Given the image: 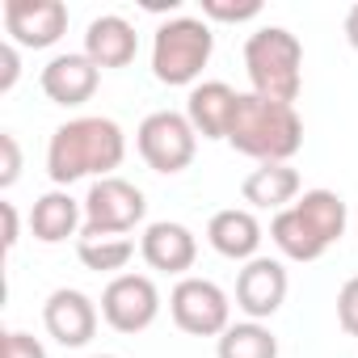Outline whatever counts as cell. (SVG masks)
I'll return each mask as SVG.
<instances>
[{
	"mask_svg": "<svg viewBox=\"0 0 358 358\" xmlns=\"http://www.w3.org/2000/svg\"><path fill=\"white\" fill-rule=\"evenodd\" d=\"M350 224V207L337 190H303L287 211L270 220V241L291 262H320Z\"/></svg>",
	"mask_w": 358,
	"mask_h": 358,
	"instance_id": "7a4b0ae2",
	"label": "cell"
},
{
	"mask_svg": "<svg viewBox=\"0 0 358 358\" xmlns=\"http://www.w3.org/2000/svg\"><path fill=\"white\" fill-rule=\"evenodd\" d=\"M97 320H101V308H97L85 291H76V287H59V291H51L47 303H43V324H47V333H51L64 350L89 345L93 333H97Z\"/></svg>",
	"mask_w": 358,
	"mask_h": 358,
	"instance_id": "7c38bea8",
	"label": "cell"
},
{
	"mask_svg": "<svg viewBox=\"0 0 358 358\" xmlns=\"http://www.w3.org/2000/svg\"><path fill=\"white\" fill-rule=\"evenodd\" d=\"M139 257L160 274L186 278V270H194V262H199V236L177 220H156L139 236Z\"/></svg>",
	"mask_w": 358,
	"mask_h": 358,
	"instance_id": "4fadbf2b",
	"label": "cell"
},
{
	"mask_svg": "<svg viewBox=\"0 0 358 358\" xmlns=\"http://www.w3.org/2000/svg\"><path fill=\"white\" fill-rule=\"evenodd\" d=\"M0 358H47V345H43L34 333L9 329L5 341H0Z\"/></svg>",
	"mask_w": 358,
	"mask_h": 358,
	"instance_id": "cb8c5ba5",
	"label": "cell"
},
{
	"mask_svg": "<svg viewBox=\"0 0 358 358\" xmlns=\"http://www.w3.org/2000/svg\"><path fill=\"white\" fill-rule=\"evenodd\" d=\"M303 182H299V169L295 164H257L245 182H241V194L249 203V211H287L295 199H299Z\"/></svg>",
	"mask_w": 358,
	"mask_h": 358,
	"instance_id": "d6986e66",
	"label": "cell"
},
{
	"mask_svg": "<svg viewBox=\"0 0 358 358\" xmlns=\"http://www.w3.org/2000/svg\"><path fill=\"white\" fill-rule=\"evenodd\" d=\"M249 93L295 106L303 89V43L287 26H262L245 38Z\"/></svg>",
	"mask_w": 358,
	"mask_h": 358,
	"instance_id": "277c9868",
	"label": "cell"
},
{
	"mask_svg": "<svg viewBox=\"0 0 358 358\" xmlns=\"http://www.w3.org/2000/svg\"><path fill=\"white\" fill-rule=\"evenodd\" d=\"M287 291L291 278L278 257H253L236 274V308L245 312V320H270L287 303Z\"/></svg>",
	"mask_w": 358,
	"mask_h": 358,
	"instance_id": "8fae6325",
	"label": "cell"
},
{
	"mask_svg": "<svg viewBox=\"0 0 358 358\" xmlns=\"http://www.w3.org/2000/svg\"><path fill=\"white\" fill-rule=\"evenodd\" d=\"M30 232L43 245H64L68 236L85 232V199H72L68 190H47L30 207Z\"/></svg>",
	"mask_w": 358,
	"mask_h": 358,
	"instance_id": "e0dca14e",
	"label": "cell"
},
{
	"mask_svg": "<svg viewBox=\"0 0 358 358\" xmlns=\"http://www.w3.org/2000/svg\"><path fill=\"white\" fill-rule=\"evenodd\" d=\"M241 93L228 80H199L186 97V118L203 139H228Z\"/></svg>",
	"mask_w": 358,
	"mask_h": 358,
	"instance_id": "9a60e30c",
	"label": "cell"
},
{
	"mask_svg": "<svg viewBox=\"0 0 358 358\" xmlns=\"http://www.w3.org/2000/svg\"><path fill=\"white\" fill-rule=\"evenodd\" d=\"M262 220L249 211V207H224V211H215L211 215V224H207V241H211V249L220 253V257H228V262H253V257H262L257 249H262Z\"/></svg>",
	"mask_w": 358,
	"mask_h": 358,
	"instance_id": "2e32d148",
	"label": "cell"
},
{
	"mask_svg": "<svg viewBox=\"0 0 358 358\" xmlns=\"http://www.w3.org/2000/svg\"><path fill=\"white\" fill-rule=\"evenodd\" d=\"M345 43L358 51V5H350V13H345Z\"/></svg>",
	"mask_w": 358,
	"mask_h": 358,
	"instance_id": "83f0119b",
	"label": "cell"
},
{
	"mask_svg": "<svg viewBox=\"0 0 358 358\" xmlns=\"http://www.w3.org/2000/svg\"><path fill=\"white\" fill-rule=\"evenodd\" d=\"M160 316V291L148 274H118L106 282L101 291V320L114 329V333H143L152 329Z\"/></svg>",
	"mask_w": 358,
	"mask_h": 358,
	"instance_id": "9c48e42d",
	"label": "cell"
},
{
	"mask_svg": "<svg viewBox=\"0 0 358 358\" xmlns=\"http://www.w3.org/2000/svg\"><path fill=\"white\" fill-rule=\"evenodd\" d=\"M135 148L143 156V164L152 173H182L194 164V152H199V131L190 127L186 114H177V110H152L139 131H135Z\"/></svg>",
	"mask_w": 358,
	"mask_h": 358,
	"instance_id": "8992f818",
	"label": "cell"
},
{
	"mask_svg": "<svg viewBox=\"0 0 358 358\" xmlns=\"http://www.w3.org/2000/svg\"><path fill=\"white\" fill-rule=\"evenodd\" d=\"M0 215H5V253H13L17 241H22V215H17V207L9 199L0 203Z\"/></svg>",
	"mask_w": 358,
	"mask_h": 358,
	"instance_id": "4316f807",
	"label": "cell"
},
{
	"mask_svg": "<svg viewBox=\"0 0 358 358\" xmlns=\"http://www.w3.org/2000/svg\"><path fill=\"white\" fill-rule=\"evenodd\" d=\"M262 17V0H241V5H232V0H203V22H253Z\"/></svg>",
	"mask_w": 358,
	"mask_h": 358,
	"instance_id": "7402d4cb",
	"label": "cell"
},
{
	"mask_svg": "<svg viewBox=\"0 0 358 358\" xmlns=\"http://www.w3.org/2000/svg\"><path fill=\"white\" fill-rule=\"evenodd\" d=\"M215 358H278V337L266 320H232L215 337Z\"/></svg>",
	"mask_w": 358,
	"mask_h": 358,
	"instance_id": "ffe728a7",
	"label": "cell"
},
{
	"mask_svg": "<svg viewBox=\"0 0 358 358\" xmlns=\"http://www.w3.org/2000/svg\"><path fill=\"white\" fill-rule=\"evenodd\" d=\"M76 257L85 270L118 278V270H127V262L135 257V241L131 236H76Z\"/></svg>",
	"mask_w": 358,
	"mask_h": 358,
	"instance_id": "44dd1931",
	"label": "cell"
},
{
	"mask_svg": "<svg viewBox=\"0 0 358 358\" xmlns=\"http://www.w3.org/2000/svg\"><path fill=\"white\" fill-rule=\"evenodd\" d=\"M148 199L127 177H101L85 194V232L80 236H127L143 224Z\"/></svg>",
	"mask_w": 358,
	"mask_h": 358,
	"instance_id": "52a82bcc",
	"label": "cell"
},
{
	"mask_svg": "<svg viewBox=\"0 0 358 358\" xmlns=\"http://www.w3.org/2000/svg\"><path fill=\"white\" fill-rule=\"evenodd\" d=\"M17 76H22V47L5 38L0 43V93H13Z\"/></svg>",
	"mask_w": 358,
	"mask_h": 358,
	"instance_id": "484cf974",
	"label": "cell"
},
{
	"mask_svg": "<svg viewBox=\"0 0 358 358\" xmlns=\"http://www.w3.org/2000/svg\"><path fill=\"white\" fill-rule=\"evenodd\" d=\"M5 34L26 51H47L68 34L64 0H5Z\"/></svg>",
	"mask_w": 358,
	"mask_h": 358,
	"instance_id": "30bf717a",
	"label": "cell"
},
{
	"mask_svg": "<svg viewBox=\"0 0 358 358\" xmlns=\"http://www.w3.org/2000/svg\"><path fill=\"white\" fill-rule=\"evenodd\" d=\"M22 177V148L13 131H0V190H13Z\"/></svg>",
	"mask_w": 358,
	"mask_h": 358,
	"instance_id": "603a6c76",
	"label": "cell"
},
{
	"mask_svg": "<svg viewBox=\"0 0 358 358\" xmlns=\"http://www.w3.org/2000/svg\"><path fill=\"white\" fill-rule=\"evenodd\" d=\"M169 316L190 337H220L232 324V299H228V291L220 282L186 274L169 291Z\"/></svg>",
	"mask_w": 358,
	"mask_h": 358,
	"instance_id": "ba28073f",
	"label": "cell"
},
{
	"mask_svg": "<svg viewBox=\"0 0 358 358\" xmlns=\"http://www.w3.org/2000/svg\"><path fill=\"white\" fill-rule=\"evenodd\" d=\"M211 51H215V34L203 17H186L177 13L169 22L156 26L152 34V76L169 89H194L203 68L211 64Z\"/></svg>",
	"mask_w": 358,
	"mask_h": 358,
	"instance_id": "5b68a950",
	"label": "cell"
},
{
	"mask_svg": "<svg viewBox=\"0 0 358 358\" xmlns=\"http://www.w3.org/2000/svg\"><path fill=\"white\" fill-rule=\"evenodd\" d=\"M139 51V34L122 13H101L85 30V55L97 68H127Z\"/></svg>",
	"mask_w": 358,
	"mask_h": 358,
	"instance_id": "ac0fdd59",
	"label": "cell"
},
{
	"mask_svg": "<svg viewBox=\"0 0 358 358\" xmlns=\"http://www.w3.org/2000/svg\"><path fill=\"white\" fill-rule=\"evenodd\" d=\"M122 160H127V135L106 114L68 118L64 127L51 131V143H47V177L55 182V190H68L72 182H85V177H93V182L114 177Z\"/></svg>",
	"mask_w": 358,
	"mask_h": 358,
	"instance_id": "6da1fadb",
	"label": "cell"
},
{
	"mask_svg": "<svg viewBox=\"0 0 358 358\" xmlns=\"http://www.w3.org/2000/svg\"><path fill=\"white\" fill-rule=\"evenodd\" d=\"M337 324H341L350 337H358V274L345 278L341 291H337Z\"/></svg>",
	"mask_w": 358,
	"mask_h": 358,
	"instance_id": "d4e9b609",
	"label": "cell"
},
{
	"mask_svg": "<svg viewBox=\"0 0 358 358\" xmlns=\"http://www.w3.org/2000/svg\"><path fill=\"white\" fill-rule=\"evenodd\" d=\"M93 358H118V354H93Z\"/></svg>",
	"mask_w": 358,
	"mask_h": 358,
	"instance_id": "f1b7e54d",
	"label": "cell"
},
{
	"mask_svg": "<svg viewBox=\"0 0 358 358\" xmlns=\"http://www.w3.org/2000/svg\"><path fill=\"white\" fill-rule=\"evenodd\" d=\"M228 143L257 164H291V156L303 148V118L287 101L241 93Z\"/></svg>",
	"mask_w": 358,
	"mask_h": 358,
	"instance_id": "3957f363",
	"label": "cell"
},
{
	"mask_svg": "<svg viewBox=\"0 0 358 358\" xmlns=\"http://www.w3.org/2000/svg\"><path fill=\"white\" fill-rule=\"evenodd\" d=\"M38 85H43L47 101L72 110V106H85V101L97 93L101 68H97L85 51H64V55H55V59L38 72Z\"/></svg>",
	"mask_w": 358,
	"mask_h": 358,
	"instance_id": "5bb4252c",
	"label": "cell"
}]
</instances>
